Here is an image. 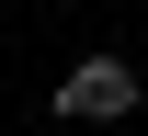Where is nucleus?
<instances>
[{"mask_svg": "<svg viewBox=\"0 0 148 136\" xmlns=\"http://www.w3.org/2000/svg\"><path fill=\"white\" fill-rule=\"evenodd\" d=\"M57 114H80V125H125V114H137V57H80L69 79H57Z\"/></svg>", "mask_w": 148, "mask_h": 136, "instance_id": "nucleus-1", "label": "nucleus"}]
</instances>
